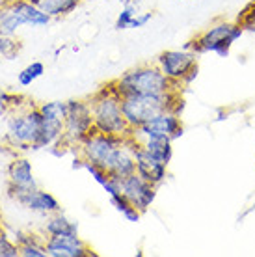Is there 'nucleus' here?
<instances>
[{"instance_id": "nucleus-2", "label": "nucleus", "mask_w": 255, "mask_h": 257, "mask_svg": "<svg viewBox=\"0 0 255 257\" xmlns=\"http://www.w3.org/2000/svg\"><path fill=\"white\" fill-rule=\"evenodd\" d=\"M121 108L129 127L134 131L164 110H173L181 116L185 101L181 97V88H177L164 95H125L121 97Z\"/></svg>"}, {"instance_id": "nucleus-24", "label": "nucleus", "mask_w": 255, "mask_h": 257, "mask_svg": "<svg viewBox=\"0 0 255 257\" xmlns=\"http://www.w3.org/2000/svg\"><path fill=\"white\" fill-rule=\"evenodd\" d=\"M45 73V64L41 62H32L28 64L25 69L19 73V84L21 86H30L32 82H36L39 77H43Z\"/></svg>"}, {"instance_id": "nucleus-12", "label": "nucleus", "mask_w": 255, "mask_h": 257, "mask_svg": "<svg viewBox=\"0 0 255 257\" xmlns=\"http://www.w3.org/2000/svg\"><path fill=\"white\" fill-rule=\"evenodd\" d=\"M47 257H95L97 253L89 248L78 235H51L45 237Z\"/></svg>"}, {"instance_id": "nucleus-14", "label": "nucleus", "mask_w": 255, "mask_h": 257, "mask_svg": "<svg viewBox=\"0 0 255 257\" xmlns=\"http://www.w3.org/2000/svg\"><path fill=\"white\" fill-rule=\"evenodd\" d=\"M157 188L159 187L147 183L144 177H140V175L134 172V174H131L129 177L123 179L121 194L138 211L146 212L149 207L153 205L155 198H157Z\"/></svg>"}, {"instance_id": "nucleus-7", "label": "nucleus", "mask_w": 255, "mask_h": 257, "mask_svg": "<svg viewBox=\"0 0 255 257\" xmlns=\"http://www.w3.org/2000/svg\"><path fill=\"white\" fill-rule=\"evenodd\" d=\"M155 64L177 86L190 84L198 77V54L190 49H172L160 52Z\"/></svg>"}, {"instance_id": "nucleus-27", "label": "nucleus", "mask_w": 255, "mask_h": 257, "mask_svg": "<svg viewBox=\"0 0 255 257\" xmlns=\"http://www.w3.org/2000/svg\"><path fill=\"white\" fill-rule=\"evenodd\" d=\"M4 101H6L8 112L23 110V108H26L28 104L32 103V101H30V99H26L23 93H12V91H6V95H4Z\"/></svg>"}, {"instance_id": "nucleus-30", "label": "nucleus", "mask_w": 255, "mask_h": 257, "mask_svg": "<svg viewBox=\"0 0 255 257\" xmlns=\"http://www.w3.org/2000/svg\"><path fill=\"white\" fill-rule=\"evenodd\" d=\"M151 19H153V13H151V12H142V13H138V15L134 17L131 28H144V26H146Z\"/></svg>"}, {"instance_id": "nucleus-26", "label": "nucleus", "mask_w": 255, "mask_h": 257, "mask_svg": "<svg viewBox=\"0 0 255 257\" xmlns=\"http://www.w3.org/2000/svg\"><path fill=\"white\" fill-rule=\"evenodd\" d=\"M21 257H47V250H45V237L38 238L34 242L19 246Z\"/></svg>"}, {"instance_id": "nucleus-1", "label": "nucleus", "mask_w": 255, "mask_h": 257, "mask_svg": "<svg viewBox=\"0 0 255 257\" xmlns=\"http://www.w3.org/2000/svg\"><path fill=\"white\" fill-rule=\"evenodd\" d=\"M89 103H91L93 125H95L97 133L117 136L133 135V128L129 127L127 119L123 116L121 95L115 90L114 80L106 82L97 93H93Z\"/></svg>"}, {"instance_id": "nucleus-13", "label": "nucleus", "mask_w": 255, "mask_h": 257, "mask_svg": "<svg viewBox=\"0 0 255 257\" xmlns=\"http://www.w3.org/2000/svg\"><path fill=\"white\" fill-rule=\"evenodd\" d=\"M131 142H133V153L134 159H136V174L144 177L147 183H151L155 187H160L168 177V164H164L159 159L146 153L142 149L140 142L136 140L133 135H131Z\"/></svg>"}, {"instance_id": "nucleus-9", "label": "nucleus", "mask_w": 255, "mask_h": 257, "mask_svg": "<svg viewBox=\"0 0 255 257\" xmlns=\"http://www.w3.org/2000/svg\"><path fill=\"white\" fill-rule=\"evenodd\" d=\"M127 140V136H117V135H104V133H97L93 131L86 140L77 146V155L84 161H89L93 164H99L106 170L112 155L115 149L121 148Z\"/></svg>"}, {"instance_id": "nucleus-32", "label": "nucleus", "mask_w": 255, "mask_h": 257, "mask_svg": "<svg viewBox=\"0 0 255 257\" xmlns=\"http://www.w3.org/2000/svg\"><path fill=\"white\" fill-rule=\"evenodd\" d=\"M4 235H6V227H4L2 220H0V237H4Z\"/></svg>"}, {"instance_id": "nucleus-20", "label": "nucleus", "mask_w": 255, "mask_h": 257, "mask_svg": "<svg viewBox=\"0 0 255 257\" xmlns=\"http://www.w3.org/2000/svg\"><path fill=\"white\" fill-rule=\"evenodd\" d=\"M142 149L151 157L159 159L164 164H170L173 157V142L168 138H149V140H138Z\"/></svg>"}, {"instance_id": "nucleus-16", "label": "nucleus", "mask_w": 255, "mask_h": 257, "mask_svg": "<svg viewBox=\"0 0 255 257\" xmlns=\"http://www.w3.org/2000/svg\"><path fill=\"white\" fill-rule=\"evenodd\" d=\"M106 172L114 177H119V179H125L131 174L136 172V159H134L133 153V142H131V136H127V140L121 148L115 149V153L112 155L108 166H106Z\"/></svg>"}, {"instance_id": "nucleus-6", "label": "nucleus", "mask_w": 255, "mask_h": 257, "mask_svg": "<svg viewBox=\"0 0 255 257\" xmlns=\"http://www.w3.org/2000/svg\"><path fill=\"white\" fill-rule=\"evenodd\" d=\"M244 28L240 23H231V21H218L207 30L198 34L196 38L188 41L186 49L194 51L196 54L201 52H214L218 56H227L231 47L235 45V41L242 38Z\"/></svg>"}, {"instance_id": "nucleus-15", "label": "nucleus", "mask_w": 255, "mask_h": 257, "mask_svg": "<svg viewBox=\"0 0 255 257\" xmlns=\"http://www.w3.org/2000/svg\"><path fill=\"white\" fill-rule=\"evenodd\" d=\"M15 201H17L19 205L25 207V209H28V211L43 214V216H49L52 212L62 211L60 201H58L51 192H47V190H43V188H39V187L30 190V192L21 194Z\"/></svg>"}, {"instance_id": "nucleus-17", "label": "nucleus", "mask_w": 255, "mask_h": 257, "mask_svg": "<svg viewBox=\"0 0 255 257\" xmlns=\"http://www.w3.org/2000/svg\"><path fill=\"white\" fill-rule=\"evenodd\" d=\"M64 140V121L56 119H43L41 131H39L38 142L34 149H54L60 146V142Z\"/></svg>"}, {"instance_id": "nucleus-22", "label": "nucleus", "mask_w": 255, "mask_h": 257, "mask_svg": "<svg viewBox=\"0 0 255 257\" xmlns=\"http://www.w3.org/2000/svg\"><path fill=\"white\" fill-rule=\"evenodd\" d=\"M110 203L114 205V209L117 212H121V216L129 222H138L142 216V212L136 209V207L129 201L123 194H117V196H110Z\"/></svg>"}, {"instance_id": "nucleus-19", "label": "nucleus", "mask_w": 255, "mask_h": 257, "mask_svg": "<svg viewBox=\"0 0 255 257\" xmlns=\"http://www.w3.org/2000/svg\"><path fill=\"white\" fill-rule=\"evenodd\" d=\"M34 6H38L43 13H47L52 19L67 17L75 12L82 0H30Z\"/></svg>"}, {"instance_id": "nucleus-8", "label": "nucleus", "mask_w": 255, "mask_h": 257, "mask_svg": "<svg viewBox=\"0 0 255 257\" xmlns=\"http://www.w3.org/2000/svg\"><path fill=\"white\" fill-rule=\"evenodd\" d=\"M67 104H69V110L64 119V142L67 144V148L75 149L95 131L93 112H91L89 99L88 101L75 99V101H67Z\"/></svg>"}, {"instance_id": "nucleus-25", "label": "nucleus", "mask_w": 255, "mask_h": 257, "mask_svg": "<svg viewBox=\"0 0 255 257\" xmlns=\"http://www.w3.org/2000/svg\"><path fill=\"white\" fill-rule=\"evenodd\" d=\"M138 2H134V4H127V6L121 8V13L117 15V19H115V28L117 30H129L131 25H133L134 17L138 15Z\"/></svg>"}, {"instance_id": "nucleus-23", "label": "nucleus", "mask_w": 255, "mask_h": 257, "mask_svg": "<svg viewBox=\"0 0 255 257\" xmlns=\"http://www.w3.org/2000/svg\"><path fill=\"white\" fill-rule=\"evenodd\" d=\"M19 52H21V43L19 39H15V36H0V58L13 60L17 58Z\"/></svg>"}, {"instance_id": "nucleus-33", "label": "nucleus", "mask_w": 255, "mask_h": 257, "mask_svg": "<svg viewBox=\"0 0 255 257\" xmlns=\"http://www.w3.org/2000/svg\"><path fill=\"white\" fill-rule=\"evenodd\" d=\"M0 62H2V58H0Z\"/></svg>"}, {"instance_id": "nucleus-31", "label": "nucleus", "mask_w": 255, "mask_h": 257, "mask_svg": "<svg viewBox=\"0 0 255 257\" xmlns=\"http://www.w3.org/2000/svg\"><path fill=\"white\" fill-rule=\"evenodd\" d=\"M4 95H6V91L0 88V117L10 114V112H8V106H6V101H4Z\"/></svg>"}, {"instance_id": "nucleus-10", "label": "nucleus", "mask_w": 255, "mask_h": 257, "mask_svg": "<svg viewBox=\"0 0 255 257\" xmlns=\"http://www.w3.org/2000/svg\"><path fill=\"white\" fill-rule=\"evenodd\" d=\"M185 133L181 116L175 114L173 110H164L151 117L147 123H144L142 127L134 128L133 136L136 140H149V138H168V140L175 142L181 138Z\"/></svg>"}, {"instance_id": "nucleus-4", "label": "nucleus", "mask_w": 255, "mask_h": 257, "mask_svg": "<svg viewBox=\"0 0 255 257\" xmlns=\"http://www.w3.org/2000/svg\"><path fill=\"white\" fill-rule=\"evenodd\" d=\"M41 123H43V117L34 101L26 108L10 112L6 119V135H4L6 148L13 149V151L34 149L39 131H41Z\"/></svg>"}, {"instance_id": "nucleus-18", "label": "nucleus", "mask_w": 255, "mask_h": 257, "mask_svg": "<svg viewBox=\"0 0 255 257\" xmlns=\"http://www.w3.org/2000/svg\"><path fill=\"white\" fill-rule=\"evenodd\" d=\"M43 235L45 237H51V235H78V224L67 218L62 211L52 212L45 220Z\"/></svg>"}, {"instance_id": "nucleus-21", "label": "nucleus", "mask_w": 255, "mask_h": 257, "mask_svg": "<svg viewBox=\"0 0 255 257\" xmlns=\"http://www.w3.org/2000/svg\"><path fill=\"white\" fill-rule=\"evenodd\" d=\"M38 108L43 119L64 121L67 116V110H69V104H67V101H47V103L38 104Z\"/></svg>"}, {"instance_id": "nucleus-5", "label": "nucleus", "mask_w": 255, "mask_h": 257, "mask_svg": "<svg viewBox=\"0 0 255 257\" xmlns=\"http://www.w3.org/2000/svg\"><path fill=\"white\" fill-rule=\"evenodd\" d=\"M51 21L30 0H0V36H17L23 26L43 28Z\"/></svg>"}, {"instance_id": "nucleus-28", "label": "nucleus", "mask_w": 255, "mask_h": 257, "mask_svg": "<svg viewBox=\"0 0 255 257\" xmlns=\"http://www.w3.org/2000/svg\"><path fill=\"white\" fill-rule=\"evenodd\" d=\"M0 257H21L19 244L8 233L4 237H0Z\"/></svg>"}, {"instance_id": "nucleus-29", "label": "nucleus", "mask_w": 255, "mask_h": 257, "mask_svg": "<svg viewBox=\"0 0 255 257\" xmlns=\"http://www.w3.org/2000/svg\"><path fill=\"white\" fill-rule=\"evenodd\" d=\"M238 23H240L246 30H253V32H255V2H253V4H249L248 10L244 12L242 19L238 21Z\"/></svg>"}, {"instance_id": "nucleus-11", "label": "nucleus", "mask_w": 255, "mask_h": 257, "mask_svg": "<svg viewBox=\"0 0 255 257\" xmlns=\"http://www.w3.org/2000/svg\"><path fill=\"white\" fill-rule=\"evenodd\" d=\"M8 196L12 199H17L21 194L30 192L34 188H38V181L34 177L32 162L25 157H15L8 164Z\"/></svg>"}, {"instance_id": "nucleus-3", "label": "nucleus", "mask_w": 255, "mask_h": 257, "mask_svg": "<svg viewBox=\"0 0 255 257\" xmlns=\"http://www.w3.org/2000/svg\"><path fill=\"white\" fill-rule=\"evenodd\" d=\"M115 90L121 97L125 95H164L181 86L173 84L159 69L157 64H142L121 73L114 80Z\"/></svg>"}]
</instances>
